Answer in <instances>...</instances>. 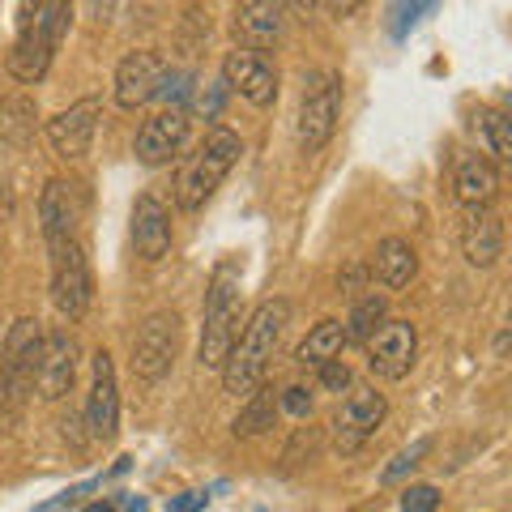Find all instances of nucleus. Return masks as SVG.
I'll use <instances>...</instances> for the list:
<instances>
[{
    "label": "nucleus",
    "mask_w": 512,
    "mask_h": 512,
    "mask_svg": "<svg viewBox=\"0 0 512 512\" xmlns=\"http://www.w3.org/2000/svg\"><path fill=\"white\" fill-rule=\"evenodd\" d=\"M77 380V338L69 329H47L43 333V355H39V376L35 389L43 402H60Z\"/></svg>",
    "instance_id": "obj_16"
},
{
    "label": "nucleus",
    "mask_w": 512,
    "mask_h": 512,
    "mask_svg": "<svg viewBox=\"0 0 512 512\" xmlns=\"http://www.w3.org/2000/svg\"><path fill=\"white\" fill-rule=\"evenodd\" d=\"M188 133H192V120H188L184 107L158 111V116H150L146 124L137 128V146H133L137 150V163H146V167L171 163V158L188 146Z\"/></svg>",
    "instance_id": "obj_15"
},
{
    "label": "nucleus",
    "mask_w": 512,
    "mask_h": 512,
    "mask_svg": "<svg viewBox=\"0 0 512 512\" xmlns=\"http://www.w3.org/2000/svg\"><path fill=\"white\" fill-rule=\"evenodd\" d=\"M82 512H116V508H111V504H103V500H99V504H90V508H82Z\"/></svg>",
    "instance_id": "obj_36"
},
{
    "label": "nucleus",
    "mask_w": 512,
    "mask_h": 512,
    "mask_svg": "<svg viewBox=\"0 0 512 512\" xmlns=\"http://www.w3.org/2000/svg\"><path fill=\"white\" fill-rule=\"evenodd\" d=\"M274 419H278V393L274 389H256L248 402H244V410H239V419H235V436H261V431H269L274 427Z\"/></svg>",
    "instance_id": "obj_25"
},
{
    "label": "nucleus",
    "mask_w": 512,
    "mask_h": 512,
    "mask_svg": "<svg viewBox=\"0 0 512 512\" xmlns=\"http://www.w3.org/2000/svg\"><path fill=\"white\" fill-rule=\"evenodd\" d=\"M346 350V329H342V320H316V325L308 329V338L299 342L295 350V363L303 367H320V363H333Z\"/></svg>",
    "instance_id": "obj_23"
},
{
    "label": "nucleus",
    "mask_w": 512,
    "mask_h": 512,
    "mask_svg": "<svg viewBox=\"0 0 512 512\" xmlns=\"http://www.w3.org/2000/svg\"><path fill=\"white\" fill-rule=\"evenodd\" d=\"M39 355H43V325L35 316H22L9 329L5 350H0V376L30 397L35 393V376H39Z\"/></svg>",
    "instance_id": "obj_13"
},
{
    "label": "nucleus",
    "mask_w": 512,
    "mask_h": 512,
    "mask_svg": "<svg viewBox=\"0 0 512 512\" xmlns=\"http://www.w3.org/2000/svg\"><path fill=\"white\" fill-rule=\"evenodd\" d=\"M133 248L141 261H163L171 252V210L154 192H141L133 205Z\"/></svg>",
    "instance_id": "obj_20"
},
{
    "label": "nucleus",
    "mask_w": 512,
    "mask_h": 512,
    "mask_svg": "<svg viewBox=\"0 0 512 512\" xmlns=\"http://www.w3.org/2000/svg\"><path fill=\"white\" fill-rule=\"evenodd\" d=\"M286 320H291V303L286 299H265L261 308L252 312L244 333H239V342L231 346L227 363H222V389L231 397H252L265 384V372L278 355Z\"/></svg>",
    "instance_id": "obj_1"
},
{
    "label": "nucleus",
    "mask_w": 512,
    "mask_h": 512,
    "mask_svg": "<svg viewBox=\"0 0 512 512\" xmlns=\"http://www.w3.org/2000/svg\"><path fill=\"white\" fill-rule=\"evenodd\" d=\"M99 116H103L99 99H82V103H73L69 111L52 116L47 120V141H52V150L60 158H69V163L86 158L90 141H94V128H99Z\"/></svg>",
    "instance_id": "obj_17"
},
{
    "label": "nucleus",
    "mask_w": 512,
    "mask_h": 512,
    "mask_svg": "<svg viewBox=\"0 0 512 512\" xmlns=\"http://www.w3.org/2000/svg\"><path fill=\"white\" fill-rule=\"evenodd\" d=\"M278 410L295 414V419H308V414H312V393L303 389V384H291V389H282V397H278Z\"/></svg>",
    "instance_id": "obj_31"
},
{
    "label": "nucleus",
    "mask_w": 512,
    "mask_h": 512,
    "mask_svg": "<svg viewBox=\"0 0 512 512\" xmlns=\"http://www.w3.org/2000/svg\"><path fill=\"white\" fill-rule=\"evenodd\" d=\"M363 346H367V367H372V376L402 380L414 367V355H419V333H414L410 320H384Z\"/></svg>",
    "instance_id": "obj_10"
},
{
    "label": "nucleus",
    "mask_w": 512,
    "mask_h": 512,
    "mask_svg": "<svg viewBox=\"0 0 512 512\" xmlns=\"http://www.w3.org/2000/svg\"><path fill=\"white\" fill-rule=\"evenodd\" d=\"M86 423L94 440H116L120 431V389H116V363L99 346L90 359V397H86Z\"/></svg>",
    "instance_id": "obj_12"
},
{
    "label": "nucleus",
    "mask_w": 512,
    "mask_h": 512,
    "mask_svg": "<svg viewBox=\"0 0 512 512\" xmlns=\"http://www.w3.org/2000/svg\"><path fill=\"white\" fill-rule=\"evenodd\" d=\"M222 86L231 94H239L244 103L252 107H274L278 99V69L274 60L261 56V52H248V47H235L222 60Z\"/></svg>",
    "instance_id": "obj_9"
},
{
    "label": "nucleus",
    "mask_w": 512,
    "mask_h": 512,
    "mask_svg": "<svg viewBox=\"0 0 512 512\" xmlns=\"http://www.w3.org/2000/svg\"><path fill=\"white\" fill-rule=\"evenodd\" d=\"M231 26H235L239 47L265 56L269 47H278L286 39V5H278V0H244L235 9Z\"/></svg>",
    "instance_id": "obj_18"
},
{
    "label": "nucleus",
    "mask_w": 512,
    "mask_h": 512,
    "mask_svg": "<svg viewBox=\"0 0 512 512\" xmlns=\"http://www.w3.org/2000/svg\"><path fill=\"white\" fill-rule=\"evenodd\" d=\"M389 320V299L384 295H363V299H355V308H350V320H346V342H367L372 333Z\"/></svg>",
    "instance_id": "obj_26"
},
{
    "label": "nucleus",
    "mask_w": 512,
    "mask_h": 512,
    "mask_svg": "<svg viewBox=\"0 0 512 512\" xmlns=\"http://www.w3.org/2000/svg\"><path fill=\"white\" fill-rule=\"evenodd\" d=\"M205 500H210V495H205V491H184V495H171V500H167V512H201V508H205Z\"/></svg>",
    "instance_id": "obj_34"
},
{
    "label": "nucleus",
    "mask_w": 512,
    "mask_h": 512,
    "mask_svg": "<svg viewBox=\"0 0 512 512\" xmlns=\"http://www.w3.org/2000/svg\"><path fill=\"white\" fill-rule=\"evenodd\" d=\"M342 116V77L338 73H312L299 94V116H295V141L303 154H316L329 146L333 128Z\"/></svg>",
    "instance_id": "obj_5"
},
{
    "label": "nucleus",
    "mask_w": 512,
    "mask_h": 512,
    "mask_svg": "<svg viewBox=\"0 0 512 512\" xmlns=\"http://www.w3.org/2000/svg\"><path fill=\"white\" fill-rule=\"evenodd\" d=\"M367 278V265H346V274H338V291L342 295H355V286Z\"/></svg>",
    "instance_id": "obj_35"
},
{
    "label": "nucleus",
    "mask_w": 512,
    "mask_h": 512,
    "mask_svg": "<svg viewBox=\"0 0 512 512\" xmlns=\"http://www.w3.org/2000/svg\"><path fill=\"white\" fill-rule=\"evenodd\" d=\"M94 299V278H90V261L86 248L77 239L52 244V303L64 320H82L90 312Z\"/></svg>",
    "instance_id": "obj_6"
},
{
    "label": "nucleus",
    "mask_w": 512,
    "mask_h": 512,
    "mask_svg": "<svg viewBox=\"0 0 512 512\" xmlns=\"http://www.w3.org/2000/svg\"><path fill=\"white\" fill-rule=\"evenodd\" d=\"M427 453H431V436H423V440H414L410 448H402V453H397V457L389 461V466H384V470H380V483H384V487H389V483H397V478H406L410 470H419Z\"/></svg>",
    "instance_id": "obj_28"
},
{
    "label": "nucleus",
    "mask_w": 512,
    "mask_h": 512,
    "mask_svg": "<svg viewBox=\"0 0 512 512\" xmlns=\"http://www.w3.org/2000/svg\"><path fill=\"white\" fill-rule=\"evenodd\" d=\"M436 508H440V491L436 487L419 483V487L402 491V512H436Z\"/></svg>",
    "instance_id": "obj_30"
},
{
    "label": "nucleus",
    "mask_w": 512,
    "mask_h": 512,
    "mask_svg": "<svg viewBox=\"0 0 512 512\" xmlns=\"http://www.w3.org/2000/svg\"><path fill=\"white\" fill-rule=\"evenodd\" d=\"M22 410H26V393H18L5 376H0V431L18 427L22 423Z\"/></svg>",
    "instance_id": "obj_29"
},
{
    "label": "nucleus",
    "mask_w": 512,
    "mask_h": 512,
    "mask_svg": "<svg viewBox=\"0 0 512 512\" xmlns=\"http://www.w3.org/2000/svg\"><path fill=\"white\" fill-rule=\"evenodd\" d=\"M167 77H171V69L158 52H128L116 69V103L124 111L146 107L150 99H158V94L167 90Z\"/></svg>",
    "instance_id": "obj_11"
},
{
    "label": "nucleus",
    "mask_w": 512,
    "mask_h": 512,
    "mask_svg": "<svg viewBox=\"0 0 512 512\" xmlns=\"http://www.w3.org/2000/svg\"><path fill=\"white\" fill-rule=\"evenodd\" d=\"M39 128V107L30 94H9L5 103H0V141H9V146H26L30 137H35Z\"/></svg>",
    "instance_id": "obj_24"
},
{
    "label": "nucleus",
    "mask_w": 512,
    "mask_h": 512,
    "mask_svg": "<svg viewBox=\"0 0 512 512\" xmlns=\"http://www.w3.org/2000/svg\"><path fill=\"white\" fill-rule=\"evenodd\" d=\"M495 192H500V171H495L491 158L483 154H461L457 171H453V197L466 205V210H478V205H491Z\"/></svg>",
    "instance_id": "obj_22"
},
{
    "label": "nucleus",
    "mask_w": 512,
    "mask_h": 512,
    "mask_svg": "<svg viewBox=\"0 0 512 512\" xmlns=\"http://www.w3.org/2000/svg\"><path fill=\"white\" fill-rule=\"evenodd\" d=\"M128 512H146V500H133V504H128Z\"/></svg>",
    "instance_id": "obj_37"
},
{
    "label": "nucleus",
    "mask_w": 512,
    "mask_h": 512,
    "mask_svg": "<svg viewBox=\"0 0 512 512\" xmlns=\"http://www.w3.org/2000/svg\"><path fill=\"white\" fill-rule=\"evenodd\" d=\"M180 333H184L180 312L163 308V312L146 316V325H141L137 338H133V372H137V380L158 384L171 372L175 355H180Z\"/></svg>",
    "instance_id": "obj_7"
},
{
    "label": "nucleus",
    "mask_w": 512,
    "mask_h": 512,
    "mask_svg": "<svg viewBox=\"0 0 512 512\" xmlns=\"http://www.w3.org/2000/svg\"><path fill=\"white\" fill-rule=\"evenodd\" d=\"M367 274H372L384 291H406L414 282V274H419V252H414L410 239L389 235L376 244V256H372V265H367Z\"/></svg>",
    "instance_id": "obj_21"
},
{
    "label": "nucleus",
    "mask_w": 512,
    "mask_h": 512,
    "mask_svg": "<svg viewBox=\"0 0 512 512\" xmlns=\"http://www.w3.org/2000/svg\"><path fill=\"white\" fill-rule=\"evenodd\" d=\"M73 22V9L60 0H39V5H22V22H18V39L9 47V73L18 82L35 86L52 69V56L64 39V30Z\"/></svg>",
    "instance_id": "obj_2"
},
{
    "label": "nucleus",
    "mask_w": 512,
    "mask_h": 512,
    "mask_svg": "<svg viewBox=\"0 0 512 512\" xmlns=\"http://www.w3.org/2000/svg\"><path fill=\"white\" fill-rule=\"evenodd\" d=\"M461 256L474 269H491L504 256V218L491 205L466 210V222H461Z\"/></svg>",
    "instance_id": "obj_19"
},
{
    "label": "nucleus",
    "mask_w": 512,
    "mask_h": 512,
    "mask_svg": "<svg viewBox=\"0 0 512 512\" xmlns=\"http://www.w3.org/2000/svg\"><path fill=\"white\" fill-rule=\"evenodd\" d=\"M239 265L222 261L205 291V320H201V367L222 372L231 346L239 342Z\"/></svg>",
    "instance_id": "obj_4"
},
{
    "label": "nucleus",
    "mask_w": 512,
    "mask_h": 512,
    "mask_svg": "<svg viewBox=\"0 0 512 512\" xmlns=\"http://www.w3.org/2000/svg\"><path fill=\"white\" fill-rule=\"evenodd\" d=\"M384 419H389L384 393L372 389V384H355V389L346 393V402L338 406V414H333V448H338L342 457L359 453V448L384 427Z\"/></svg>",
    "instance_id": "obj_8"
},
{
    "label": "nucleus",
    "mask_w": 512,
    "mask_h": 512,
    "mask_svg": "<svg viewBox=\"0 0 512 512\" xmlns=\"http://www.w3.org/2000/svg\"><path fill=\"white\" fill-rule=\"evenodd\" d=\"M86 214V192L73 180H47L43 197H39V222H43V239L47 248L64 244V239H77V227H82Z\"/></svg>",
    "instance_id": "obj_14"
},
{
    "label": "nucleus",
    "mask_w": 512,
    "mask_h": 512,
    "mask_svg": "<svg viewBox=\"0 0 512 512\" xmlns=\"http://www.w3.org/2000/svg\"><path fill=\"white\" fill-rule=\"evenodd\" d=\"M483 137L495 154V163H512V120L504 111H495V107L483 111Z\"/></svg>",
    "instance_id": "obj_27"
},
{
    "label": "nucleus",
    "mask_w": 512,
    "mask_h": 512,
    "mask_svg": "<svg viewBox=\"0 0 512 512\" xmlns=\"http://www.w3.org/2000/svg\"><path fill=\"white\" fill-rule=\"evenodd\" d=\"M239 154H244L239 133H231V128H222V124L210 128L201 146L175 171V205H180V210H201L218 192V184L227 180V171L239 163Z\"/></svg>",
    "instance_id": "obj_3"
},
{
    "label": "nucleus",
    "mask_w": 512,
    "mask_h": 512,
    "mask_svg": "<svg viewBox=\"0 0 512 512\" xmlns=\"http://www.w3.org/2000/svg\"><path fill=\"white\" fill-rule=\"evenodd\" d=\"M316 372H320V389H329V393H342V389H350V367H346L342 359L320 363Z\"/></svg>",
    "instance_id": "obj_32"
},
{
    "label": "nucleus",
    "mask_w": 512,
    "mask_h": 512,
    "mask_svg": "<svg viewBox=\"0 0 512 512\" xmlns=\"http://www.w3.org/2000/svg\"><path fill=\"white\" fill-rule=\"evenodd\" d=\"M222 99H227V86H222V82H214L210 90H201V94H197V107H201V111H205V116H210V120H214V116H218V111H222Z\"/></svg>",
    "instance_id": "obj_33"
}]
</instances>
